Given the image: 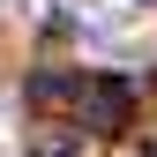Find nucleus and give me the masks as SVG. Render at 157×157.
<instances>
[{"label": "nucleus", "instance_id": "f257e3e1", "mask_svg": "<svg viewBox=\"0 0 157 157\" xmlns=\"http://www.w3.org/2000/svg\"><path fill=\"white\" fill-rule=\"evenodd\" d=\"M75 112H82V127H127L135 90L120 82V75H90V82L75 90Z\"/></svg>", "mask_w": 157, "mask_h": 157}]
</instances>
